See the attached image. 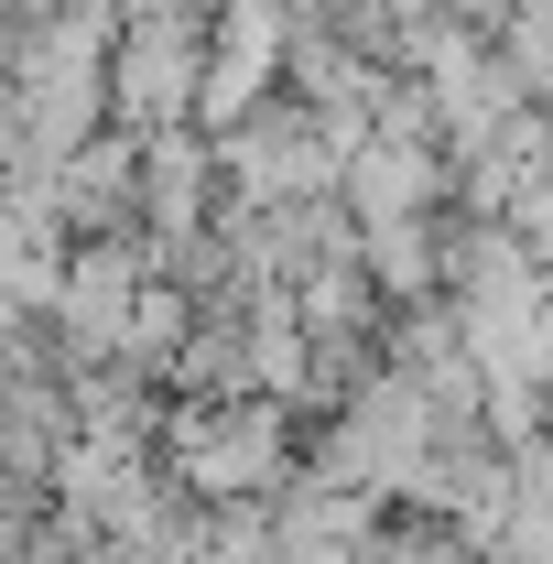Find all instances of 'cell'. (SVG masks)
<instances>
[{
  "label": "cell",
  "mask_w": 553,
  "mask_h": 564,
  "mask_svg": "<svg viewBox=\"0 0 553 564\" xmlns=\"http://www.w3.org/2000/svg\"><path fill=\"white\" fill-rule=\"evenodd\" d=\"M510 445L488 434V423H445L434 434V456L413 467V499L402 510H423V521H445V532H467V543H488L499 521H510Z\"/></svg>",
  "instance_id": "5b68a950"
},
{
  "label": "cell",
  "mask_w": 553,
  "mask_h": 564,
  "mask_svg": "<svg viewBox=\"0 0 553 564\" xmlns=\"http://www.w3.org/2000/svg\"><path fill=\"white\" fill-rule=\"evenodd\" d=\"M434 434H445V413H434V391L423 380H402V369H380L347 413L315 423V456H304V478H326V489H358V499H413V467L434 456Z\"/></svg>",
  "instance_id": "3957f363"
},
{
  "label": "cell",
  "mask_w": 553,
  "mask_h": 564,
  "mask_svg": "<svg viewBox=\"0 0 553 564\" xmlns=\"http://www.w3.org/2000/svg\"><path fill=\"white\" fill-rule=\"evenodd\" d=\"M347 217L369 228H413V217H456V152H413V141H358L347 152Z\"/></svg>",
  "instance_id": "52a82bcc"
},
{
  "label": "cell",
  "mask_w": 553,
  "mask_h": 564,
  "mask_svg": "<svg viewBox=\"0 0 553 564\" xmlns=\"http://www.w3.org/2000/svg\"><path fill=\"white\" fill-rule=\"evenodd\" d=\"M510 228H521V250L543 261V282H553V185H532L521 207H510Z\"/></svg>",
  "instance_id": "4fadbf2b"
},
{
  "label": "cell",
  "mask_w": 553,
  "mask_h": 564,
  "mask_svg": "<svg viewBox=\"0 0 553 564\" xmlns=\"http://www.w3.org/2000/svg\"><path fill=\"white\" fill-rule=\"evenodd\" d=\"M66 11H87V0H0V22H22V33L33 22H66Z\"/></svg>",
  "instance_id": "9a60e30c"
},
{
  "label": "cell",
  "mask_w": 553,
  "mask_h": 564,
  "mask_svg": "<svg viewBox=\"0 0 553 564\" xmlns=\"http://www.w3.org/2000/svg\"><path fill=\"white\" fill-rule=\"evenodd\" d=\"M304 456H315V423L272 402V391H250V402H174L163 413V478L196 499V510H228V499H282L304 489Z\"/></svg>",
  "instance_id": "6da1fadb"
},
{
  "label": "cell",
  "mask_w": 553,
  "mask_h": 564,
  "mask_svg": "<svg viewBox=\"0 0 553 564\" xmlns=\"http://www.w3.org/2000/svg\"><path fill=\"white\" fill-rule=\"evenodd\" d=\"M196 564H272V510H261V499L196 510Z\"/></svg>",
  "instance_id": "7c38bea8"
},
{
  "label": "cell",
  "mask_w": 553,
  "mask_h": 564,
  "mask_svg": "<svg viewBox=\"0 0 553 564\" xmlns=\"http://www.w3.org/2000/svg\"><path fill=\"white\" fill-rule=\"evenodd\" d=\"M369 282H380V304L402 315V304H445V217H413V228H369Z\"/></svg>",
  "instance_id": "30bf717a"
},
{
  "label": "cell",
  "mask_w": 553,
  "mask_h": 564,
  "mask_svg": "<svg viewBox=\"0 0 553 564\" xmlns=\"http://www.w3.org/2000/svg\"><path fill=\"white\" fill-rule=\"evenodd\" d=\"M163 391H174V402H250V391H261V369H250V326H196V348L174 358Z\"/></svg>",
  "instance_id": "8fae6325"
},
{
  "label": "cell",
  "mask_w": 553,
  "mask_h": 564,
  "mask_svg": "<svg viewBox=\"0 0 553 564\" xmlns=\"http://www.w3.org/2000/svg\"><path fill=\"white\" fill-rule=\"evenodd\" d=\"M22 564H33V554H22Z\"/></svg>",
  "instance_id": "e0dca14e"
},
{
  "label": "cell",
  "mask_w": 553,
  "mask_h": 564,
  "mask_svg": "<svg viewBox=\"0 0 553 564\" xmlns=\"http://www.w3.org/2000/svg\"><path fill=\"white\" fill-rule=\"evenodd\" d=\"M532 0H445V22H467V33H510Z\"/></svg>",
  "instance_id": "5bb4252c"
},
{
  "label": "cell",
  "mask_w": 553,
  "mask_h": 564,
  "mask_svg": "<svg viewBox=\"0 0 553 564\" xmlns=\"http://www.w3.org/2000/svg\"><path fill=\"white\" fill-rule=\"evenodd\" d=\"M217 217H228V163H217V141L185 120V131H152L141 141V228L174 250V239H207Z\"/></svg>",
  "instance_id": "8992f818"
},
{
  "label": "cell",
  "mask_w": 553,
  "mask_h": 564,
  "mask_svg": "<svg viewBox=\"0 0 553 564\" xmlns=\"http://www.w3.org/2000/svg\"><path fill=\"white\" fill-rule=\"evenodd\" d=\"M391 532V499H358V489H304L272 510V564H369V543Z\"/></svg>",
  "instance_id": "9c48e42d"
},
{
  "label": "cell",
  "mask_w": 553,
  "mask_h": 564,
  "mask_svg": "<svg viewBox=\"0 0 553 564\" xmlns=\"http://www.w3.org/2000/svg\"><path fill=\"white\" fill-rule=\"evenodd\" d=\"M207 141L228 163V207H304V196H337L347 185V141L293 87H272L239 131H207Z\"/></svg>",
  "instance_id": "277c9868"
},
{
  "label": "cell",
  "mask_w": 553,
  "mask_h": 564,
  "mask_svg": "<svg viewBox=\"0 0 553 564\" xmlns=\"http://www.w3.org/2000/svg\"><path fill=\"white\" fill-rule=\"evenodd\" d=\"M207 11H239V0H207Z\"/></svg>",
  "instance_id": "2e32d148"
},
{
  "label": "cell",
  "mask_w": 553,
  "mask_h": 564,
  "mask_svg": "<svg viewBox=\"0 0 553 564\" xmlns=\"http://www.w3.org/2000/svg\"><path fill=\"white\" fill-rule=\"evenodd\" d=\"M217 11L207 0H120V55H109V120L120 131H185L207 109Z\"/></svg>",
  "instance_id": "7a4b0ae2"
},
{
  "label": "cell",
  "mask_w": 553,
  "mask_h": 564,
  "mask_svg": "<svg viewBox=\"0 0 553 564\" xmlns=\"http://www.w3.org/2000/svg\"><path fill=\"white\" fill-rule=\"evenodd\" d=\"M55 217H66V239H131L141 228V131H109L76 141L66 163H55Z\"/></svg>",
  "instance_id": "ba28073f"
}]
</instances>
